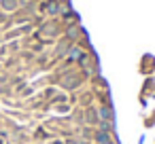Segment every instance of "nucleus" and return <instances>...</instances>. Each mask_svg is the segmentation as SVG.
Returning <instances> with one entry per match:
<instances>
[{
  "mask_svg": "<svg viewBox=\"0 0 155 144\" xmlns=\"http://www.w3.org/2000/svg\"><path fill=\"white\" fill-rule=\"evenodd\" d=\"M115 121L72 0H0V144H121Z\"/></svg>",
  "mask_w": 155,
  "mask_h": 144,
  "instance_id": "obj_1",
  "label": "nucleus"
}]
</instances>
